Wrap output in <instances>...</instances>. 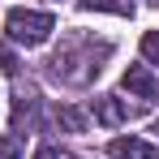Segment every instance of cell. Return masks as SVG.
I'll use <instances>...</instances> for the list:
<instances>
[{
    "label": "cell",
    "instance_id": "1",
    "mask_svg": "<svg viewBox=\"0 0 159 159\" xmlns=\"http://www.w3.org/2000/svg\"><path fill=\"white\" fill-rule=\"evenodd\" d=\"M4 30H9V39H13V43L39 48V43H48V39H52L56 17H52V13H39V9H13V13L4 17Z\"/></svg>",
    "mask_w": 159,
    "mask_h": 159
},
{
    "label": "cell",
    "instance_id": "2",
    "mask_svg": "<svg viewBox=\"0 0 159 159\" xmlns=\"http://www.w3.org/2000/svg\"><path fill=\"white\" fill-rule=\"evenodd\" d=\"M103 56H107V43H99V48H95V43H82V56L73 52V48H65V52L52 56V73L60 78L69 65H78L73 78H69V86H82V82H90L95 73H99V60H103Z\"/></svg>",
    "mask_w": 159,
    "mask_h": 159
},
{
    "label": "cell",
    "instance_id": "3",
    "mask_svg": "<svg viewBox=\"0 0 159 159\" xmlns=\"http://www.w3.org/2000/svg\"><path fill=\"white\" fill-rule=\"evenodd\" d=\"M95 120L107 125V129H116V125H125V120H129V103H125V99H116V95H103V99H95Z\"/></svg>",
    "mask_w": 159,
    "mask_h": 159
},
{
    "label": "cell",
    "instance_id": "4",
    "mask_svg": "<svg viewBox=\"0 0 159 159\" xmlns=\"http://www.w3.org/2000/svg\"><path fill=\"white\" fill-rule=\"evenodd\" d=\"M120 86H125L129 95H138V99H146V103H151V99L159 95L155 78H151V73H146L142 65H129V69H125V78H120Z\"/></svg>",
    "mask_w": 159,
    "mask_h": 159
},
{
    "label": "cell",
    "instance_id": "5",
    "mask_svg": "<svg viewBox=\"0 0 159 159\" xmlns=\"http://www.w3.org/2000/svg\"><path fill=\"white\" fill-rule=\"evenodd\" d=\"M107 155L112 159H159V146L142 142V138H116L107 146Z\"/></svg>",
    "mask_w": 159,
    "mask_h": 159
},
{
    "label": "cell",
    "instance_id": "6",
    "mask_svg": "<svg viewBox=\"0 0 159 159\" xmlns=\"http://www.w3.org/2000/svg\"><path fill=\"white\" fill-rule=\"evenodd\" d=\"M34 125V95H17L13 99V133L22 138V129Z\"/></svg>",
    "mask_w": 159,
    "mask_h": 159
},
{
    "label": "cell",
    "instance_id": "7",
    "mask_svg": "<svg viewBox=\"0 0 159 159\" xmlns=\"http://www.w3.org/2000/svg\"><path fill=\"white\" fill-rule=\"evenodd\" d=\"M82 9H99V13H116V17H133V0H78Z\"/></svg>",
    "mask_w": 159,
    "mask_h": 159
},
{
    "label": "cell",
    "instance_id": "8",
    "mask_svg": "<svg viewBox=\"0 0 159 159\" xmlns=\"http://www.w3.org/2000/svg\"><path fill=\"white\" fill-rule=\"evenodd\" d=\"M56 120H60L69 133H86V116H82L78 107H56Z\"/></svg>",
    "mask_w": 159,
    "mask_h": 159
},
{
    "label": "cell",
    "instance_id": "9",
    "mask_svg": "<svg viewBox=\"0 0 159 159\" xmlns=\"http://www.w3.org/2000/svg\"><path fill=\"white\" fill-rule=\"evenodd\" d=\"M142 56H146L151 65H159V30H146V34H142Z\"/></svg>",
    "mask_w": 159,
    "mask_h": 159
},
{
    "label": "cell",
    "instance_id": "10",
    "mask_svg": "<svg viewBox=\"0 0 159 159\" xmlns=\"http://www.w3.org/2000/svg\"><path fill=\"white\" fill-rule=\"evenodd\" d=\"M0 159H22V138H17V133L0 138Z\"/></svg>",
    "mask_w": 159,
    "mask_h": 159
},
{
    "label": "cell",
    "instance_id": "11",
    "mask_svg": "<svg viewBox=\"0 0 159 159\" xmlns=\"http://www.w3.org/2000/svg\"><path fill=\"white\" fill-rule=\"evenodd\" d=\"M34 159H73V151H65V146H39Z\"/></svg>",
    "mask_w": 159,
    "mask_h": 159
},
{
    "label": "cell",
    "instance_id": "12",
    "mask_svg": "<svg viewBox=\"0 0 159 159\" xmlns=\"http://www.w3.org/2000/svg\"><path fill=\"white\" fill-rule=\"evenodd\" d=\"M0 69H4V73H17V60H13L9 48H0Z\"/></svg>",
    "mask_w": 159,
    "mask_h": 159
}]
</instances>
